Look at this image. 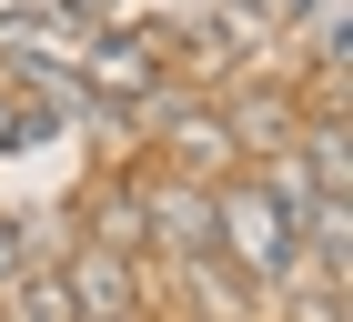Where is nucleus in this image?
<instances>
[{
    "label": "nucleus",
    "mask_w": 353,
    "mask_h": 322,
    "mask_svg": "<svg viewBox=\"0 0 353 322\" xmlns=\"http://www.w3.org/2000/svg\"><path fill=\"white\" fill-rule=\"evenodd\" d=\"M111 10H121V0H71V21H111Z\"/></svg>",
    "instance_id": "10"
},
{
    "label": "nucleus",
    "mask_w": 353,
    "mask_h": 322,
    "mask_svg": "<svg viewBox=\"0 0 353 322\" xmlns=\"http://www.w3.org/2000/svg\"><path fill=\"white\" fill-rule=\"evenodd\" d=\"M10 322H81V312H71V282H61L51 262L10 272Z\"/></svg>",
    "instance_id": "7"
},
{
    "label": "nucleus",
    "mask_w": 353,
    "mask_h": 322,
    "mask_svg": "<svg viewBox=\"0 0 353 322\" xmlns=\"http://www.w3.org/2000/svg\"><path fill=\"white\" fill-rule=\"evenodd\" d=\"M141 252H212V182L192 171H152L141 182Z\"/></svg>",
    "instance_id": "2"
},
{
    "label": "nucleus",
    "mask_w": 353,
    "mask_h": 322,
    "mask_svg": "<svg viewBox=\"0 0 353 322\" xmlns=\"http://www.w3.org/2000/svg\"><path fill=\"white\" fill-rule=\"evenodd\" d=\"M222 131H232V151H243V161H272V151H293L303 101L283 91V80H232V101H222Z\"/></svg>",
    "instance_id": "4"
},
{
    "label": "nucleus",
    "mask_w": 353,
    "mask_h": 322,
    "mask_svg": "<svg viewBox=\"0 0 353 322\" xmlns=\"http://www.w3.org/2000/svg\"><path fill=\"white\" fill-rule=\"evenodd\" d=\"M152 80H162V51H152V41H91V51H81V91H91V101H121V111H132Z\"/></svg>",
    "instance_id": "5"
},
{
    "label": "nucleus",
    "mask_w": 353,
    "mask_h": 322,
    "mask_svg": "<svg viewBox=\"0 0 353 322\" xmlns=\"http://www.w3.org/2000/svg\"><path fill=\"white\" fill-rule=\"evenodd\" d=\"M182 292H192V312H212V322H252L263 312V292H252L222 252H182Z\"/></svg>",
    "instance_id": "6"
},
{
    "label": "nucleus",
    "mask_w": 353,
    "mask_h": 322,
    "mask_svg": "<svg viewBox=\"0 0 353 322\" xmlns=\"http://www.w3.org/2000/svg\"><path fill=\"white\" fill-rule=\"evenodd\" d=\"M283 322H343V282H283Z\"/></svg>",
    "instance_id": "8"
},
{
    "label": "nucleus",
    "mask_w": 353,
    "mask_h": 322,
    "mask_svg": "<svg viewBox=\"0 0 353 322\" xmlns=\"http://www.w3.org/2000/svg\"><path fill=\"white\" fill-rule=\"evenodd\" d=\"M61 282H71V312L81 322H132L141 312V262L111 252V242H81V252L61 262Z\"/></svg>",
    "instance_id": "3"
},
{
    "label": "nucleus",
    "mask_w": 353,
    "mask_h": 322,
    "mask_svg": "<svg viewBox=\"0 0 353 322\" xmlns=\"http://www.w3.org/2000/svg\"><path fill=\"white\" fill-rule=\"evenodd\" d=\"M212 252L243 272L252 292L303 282V222L283 212V202H272L252 171H222V182H212Z\"/></svg>",
    "instance_id": "1"
},
{
    "label": "nucleus",
    "mask_w": 353,
    "mask_h": 322,
    "mask_svg": "<svg viewBox=\"0 0 353 322\" xmlns=\"http://www.w3.org/2000/svg\"><path fill=\"white\" fill-rule=\"evenodd\" d=\"M252 10H263V21H303L313 0H252Z\"/></svg>",
    "instance_id": "9"
}]
</instances>
